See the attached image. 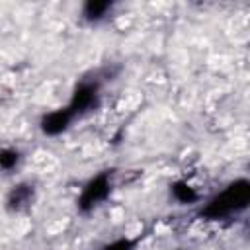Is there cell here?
I'll list each match as a JSON object with an SVG mask.
<instances>
[{
	"instance_id": "6da1fadb",
	"label": "cell",
	"mask_w": 250,
	"mask_h": 250,
	"mask_svg": "<svg viewBox=\"0 0 250 250\" xmlns=\"http://www.w3.org/2000/svg\"><path fill=\"white\" fill-rule=\"evenodd\" d=\"M248 205H250V180L236 178L201 205L199 217L205 221H223L246 211Z\"/></svg>"
},
{
	"instance_id": "277c9868",
	"label": "cell",
	"mask_w": 250,
	"mask_h": 250,
	"mask_svg": "<svg viewBox=\"0 0 250 250\" xmlns=\"http://www.w3.org/2000/svg\"><path fill=\"white\" fill-rule=\"evenodd\" d=\"M74 119L76 117L64 105V107H59V109H53V111L43 113L41 119H39V131L45 137H61L62 133H66L70 129V125H72Z\"/></svg>"
},
{
	"instance_id": "8992f818",
	"label": "cell",
	"mask_w": 250,
	"mask_h": 250,
	"mask_svg": "<svg viewBox=\"0 0 250 250\" xmlns=\"http://www.w3.org/2000/svg\"><path fill=\"white\" fill-rule=\"evenodd\" d=\"M111 12H113V2L109 0H86L80 10L82 20H86L88 23H100L107 20Z\"/></svg>"
},
{
	"instance_id": "5b68a950",
	"label": "cell",
	"mask_w": 250,
	"mask_h": 250,
	"mask_svg": "<svg viewBox=\"0 0 250 250\" xmlns=\"http://www.w3.org/2000/svg\"><path fill=\"white\" fill-rule=\"evenodd\" d=\"M33 197H35V188H33V184H29V182H20V184L12 186V189L8 191L6 201H4V207H6V211H10V213H20V211L27 209V207L33 203Z\"/></svg>"
},
{
	"instance_id": "3957f363",
	"label": "cell",
	"mask_w": 250,
	"mask_h": 250,
	"mask_svg": "<svg viewBox=\"0 0 250 250\" xmlns=\"http://www.w3.org/2000/svg\"><path fill=\"white\" fill-rule=\"evenodd\" d=\"M100 102H102V84H100V80L98 78H82L80 82H76L66 107L70 109V113L74 117H82V115L98 109Z\"/></svg>"
},
{
	"instance_id": "7a4b0ae2",
	"label": "cell",
	"mask_w": 250,
	"mask_h": 250,
	"mask_svg": "<svg viewBox=\"0 0 250 250\" xmlns=\"http://www.w3.org/2000/svg\"><path fill=\"white\" fill-rule=\"evenodd\" d=\"M113 191V172L111 170H102L96 176H92L80 189L76 197V209L82 215L92 213L96 207H100L104 201L109 199Z\"/></svg>"
},
{
	"instance_id": "52a82bcc",
	"label": "cell",
	"mask_w": 250,
	"mask_h": 250,
	"mask_svg": "<svg viewBox=\"0 0 250 250\" xmlns=\"http://www.w3.org/2000/svg\"><path fill=\"white\" fill-rule=\"evenodd\" d=\"M170 195H172L178 203H182V205H191V203L199 201V191H197L191 184H188L186 180H176V182H172V184H170Z\"/></svg>"
},
{
	"instance_id": "9c48e42d",
	"label": "cell",
	"mask_w": 250,
	"mask_h": 250,
	"mask_svg": "<svg viewBox=\"0 0 250 250\" xmlns=\"http://www.w3.org/2000/svg\"><path fill=\"white\" fill-rule=\"evenodd\" d=\"M137 246V240H131L127 236H121V238H115L107 244L102 246V250H135Z\"/></svg>"
},
{
	"instance_id": "ba28073f",
	"label": "cell",
	"mask_w": 250,
	"mask_h": 250,
	"mask_svg": "<svg viewBox=\"0 0 250 250\" xmlns=\"http://www.w3.org/2000/svg\"><path fill=\"white\" fill-rule=\"evenodd\" d=\"M21 162V152L14 146H2L0 148V170L12 172Z\"/></svg>"
}]
</instances>
